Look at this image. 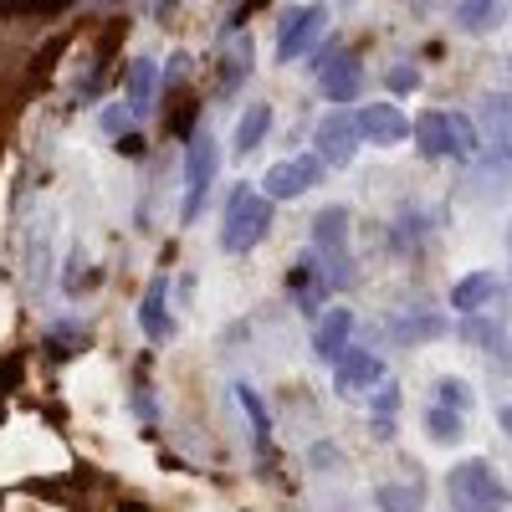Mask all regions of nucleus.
<instances>
[{"label": "nucleus", "mask_w": 512, "mask_h": 512, "mask_svg": "<svg viewBox=\"0 0 512 512\" xmlns=\"http://www.w3.org/2000/svg\"><path fill=\"white\" fill-rule=\"evenodd\" d=\"M415 149L425 159H451V164H477L482 154V128L466 118V113H451V108H425L415 118Z\"/></svg>", "instance_id": "obj_1"}, {"label": "nucleus", "mask_w": 512, "mask_h": 512, "mask_svg": "<svg viewBox=\"0 0 512 512\" xmlns=\"http://www.w3.org/2000/svg\"><path fill=\"white\" fill-rule=\"evenodd\" d=\"M313 272L323 292L354 287V256H349V205H323L313 216Z\"/></svg>", "instance_id": "obj_2"}, {"label": "nucleus", "mask_w": 512, "mask_h": 512, "mask_svg": "<svg viewBox=\"0 0 512 512\" xmlns=\"http://www.w3.org/2000/svg\"><path fill=\"white\" fill-rule=\"evenodd\" d=\"M477 185L507 190L512 185V93L482 98V154H477Z\"/></svg>", "instance_id": "obj_3"}, {"label": "nucleus", "mask_w": 512, "mask_h": 512, "mask_svg": "<svg viewBox=\"0 0 512 512\" xmlns=\"http://www.w3.org/2000/svg\"><path fill=\"white\" fill-rule=\"evenodd\" d=\"M446 497H451V512H502L512 502V487L492 472V461L466 456L446 472Z\"/></svg>", "instance_id": "obj_4"}, {"label": "nucleus", "mask_w": 512, "mask_h": 512, "mask_svg": "<svg viewBox=\"0 0 512 512\" xmlns=\"http://www.w3.org/2000/svg\"><path fill=\"white\" fill-rule=\"evenodd\" d=\"M272 231V195L267 190H251V185H236L231 200H226V221H221V246L231 256H246L267 241Z\"/></svg>", "instance_id": "obj_5"}, {"label": "nucleus", "mask_w": 512, "mask_h": 512, "mask_svg": "<svg viewBox=\"0 0 512 512\" xmlns=\"http://www.w3.org/2000/svg\"><path fill=\"white\" fill-rule=\"evenodd\" d=\"M221 180V144L210 128H200V134H190L185 144V200H180V221L195 226L200 221V210L210 200V190H216Z\"/></svg>", "instance_id": "obj_6"}, {"label": "nucleus", "mask_w": 512, "mask_h": 512, "mask_svg": "<svg viewBox=\"0 0 512 512\" xmlns=\"http://www.w3.org/2000/svg\"><path fill=\"white\" fill-rule=\"evenodd\" d=\"M313 72H318V88H323L328 103H354L359 88H364V67H359V57L344 52L338 41H328V47L318 52Z\"/></svg>", "instance_id": "obj_7"}, {"label": "nucleus", "mask_w": 512, "mask_h": 512, "mask_svg": "<svg viewBox=\"0 0 512 512\" xmlns=\"http://www.w3.org/2000/svg\"><path fill=\"white\" fill-rule=\"evenodd\" d=\"M359 139H364L359 123H354V113H344V108L323 113L318 128H313V149H318V159H323L328 169H349L354 154H359Z\"/></svg>", "instance_id": "obj_8"}, {"label": "nucleus", "mask_w": 512, "mask_h": 512, "mask_svg": "<svg viewBox=\"0 0 512 512\" xmlns=\"http://www.w3.org/2000/svg\"><path fill=\"white\" fill-rule=\"evenodd\" d=\"M323 159L318 154H297V159H282V164H272L267 175H262V190L272 195V200H303L313 185H323Z\"/></svg>", "instance_id": "obj_9"}, {"label": "nucleus", "mask_w": 512, "mask_h": 512, "mask_svg": "<svg viewBox=\"0 0 512 512\" xmlns=\"http://www.w3.org/2000/svg\"><path fill=\"white\" fill-rule=\"evenodd\" d=\"M384 379H390V369H384V359H379V354H369V349H354V344H349V354H344V359L333 364V390L344 395V400L374 395Z\"/></svg>", "instance_id": "obj_10"}, {"label": "nucleus", "mask_w": 512, "mask_h": 512, "mask_svg": "<svg viewBox=\"0 0 512 512\" xmlns=\"http://www.w3.org/2000/svg\"><path fill=\"white\" fill-rule=\"evenodd\" d=\"M328 26V6L323 0H313V6H292L282 16V31H277V57L282 62H297L308 47H313V36Z\"/></svg>", "instance_id": "obj_11"}, {"label": "nucleus", "mask_w": 512, "mask_h": 512, "mask_svg": "<svg viewBox=\"0 0 512 512\" xmlns=\"http://www.w3.org/2000/svg\"><path fill=\"white\" fill-rule=\"evenodd\" d=\"M354 123H359V134H364L374 149H390V144L410 139V118H405L395 103H364V108L354 113Z\"/></svg>", "instance_id": "obj_12"}, {"label": "nucleus", "mask_w": 512, "mask_h": 512, "mask_svg": "<svg viewBox=\"0 0 512 512\" xmlns=\"http://www.w3.org/2000/svg\"><path fill=\"white\" fill-rule=\"evenodd\" d=\"M139 328L149 344H169L175 338V313H169V277H154L144 303H139Z\"/></svg>", "instance_id": "obj_13"}, {"label": "nucleus", "mask_w": 512, "mask_h": 512, "mask_svg": "<svg viewBox=\"0 0 512 512\" xmlns=\"http://www.w3.org/2000/svg\"><path fill=\"white\" fill-rule=\"evenodd\" d=\"M502 297V277L497 272H466L456 287H451V308L461 313V318H477V313H487L492 303Z\"/></svg>", "instance_id": "obj_14"}, {"label": "nucleus", "mask_w": 512, "mask_h": 512, "mask_svg": "<svg viewBox=\"0 0 512 512\" xmlns=\"http://www.w3.org/2000/svg\"><path fill=\"white\" fill-rule=\"evenodd\" d=\"M349 333H354V313L349 308H328V318L318 323V333H313V354H318V364H338L349 354Z\"/></svg>", "instance_id": "obj_15"}, {"label": "nucleus", "mask_w": 512, "mask_h": 512, "mask_svg": "<svg viewBox=\"0 0 512 512\" xmlns=\"http://www.w3.org/2000/svg\"><path fill=\"white\" fill-rule=\"evenodd\" d=\"M154 93H159V67H154V57H134V67H128V113L149 118Z\"/></svg>", "instance_id": "obj_16"}, {"label": "nucleus", "mask_w": 512, "mask_h": 512, "mask_svg": "<svg viewBox=\"0 0 512 512\" xmlns=\"http://www.w3.org/2000/svg\"><path fill=\"white\" fill-rule=\"evenodd\" d=\"M451 333V323L441 318V313H400L395 323H390V338H400V344H431V338H446Z\"/></svg>", "instance_id": "obj_17"}, {"label": "nucleus", "mask_w": 512, "mask_h": 512, "mask_svg": "<svg viewBox=\"0 0 512 512\" xmlns=\"http://www.w3.org/2000/svg\"><path fill=\"white\" fill-rule=\"evenodd\" d=\"M451 11L466 36H492L502 26V0H451Z\"/></svg>", "instance_id": "obj_18"}, {"label": "nucleus", "mask_w": 512, "mask_h": 512, "mask_svg": "<svg viewBox=\"0 0 512 512\" xmlns=\"http://www.w3.org/2000/svg\"><path fill=\"white\" fill-rule=\"evenodd\" d=\"M461 338H472V344H482V354H487V359H497L502 369H512V344H507L502 323H482V318H466V323H461Z\"/></svg>", "instance_id": "obj_19"}, {"label": "nucleus", "mask_w": 512, "mask_h": 512, "mask_svg": "<svg viewBox=\"0 0 512 512\" xmlns=\"http://www.w3.org/2000/svg\"><path fill=\"white\" fill-rule=\"evenodd\" d=\"M267 128H272V108H267V103H251V108L241 113V123H236V144H231V149L246 159L251 149H262Z\"/></svg>", "instance_id": "obj_20"}, {"label": "nucleus", "mask_w": 512, "mask_h": 512, "mask_svg": "<svg viewBox=\"0 0 512 512\" xmlns=\"http://www.w3.org/2000/svg\"><path fill=\"white\" fill-rule=\"evenodd\" d=\"M369 410H374V436L379 441H395V410H400V384L384 379L379 390L369 395Z\"/></svg>", "instance_id": "obj_21"}, {"label": "nucleus", "mask_w": 512, "mask_h": 512, "mask_svg": "<svg viewBox=\"0 0 512 512\" xmlns=\"http://www.w3.org/2000/svg\"><path fill=\"white\" fill-rule=\"evenodd\" d=\"M236 400H241V410H246V420H251V441H256V451H267V441H272V415H267V405H262V395H256V384H236Z\"/></svg>", "instance_id": "obj_22"}, {"label": "nucleus", "mask_w": 512, "mask_h": 512, "mask_svg": "<svg viewBox=\"0 0 512 512\" xmlns=\"http://www.w3.org/2000/svg\"><path fill=\"white\" fill-rule=\"evenodd\" d=\"M374 507L379 512H425V492H420V482H384L374 492Z\"/></svg>", "instance_id": "obj_23"}, {"label": "nucleus", "mask_w": 512, "mask_h": 512, "mask_svg": "<svg viewBox=\"0 0 512 512\" xmlns=\"http://www.w3.org/2000/svg\"><path fill=\"white\" fill-rule=\"evenodd\" d=\"M425 431H431V441H441V446H456L466 436V415L451 410V405H431L425 410Z\"/></svg>", "instance_id": "obj_24"}, {"label": "nucleus", "mask_w": 512, "mask_h": 512, "mask_svg": "<svg viewBox=\"0 0 512 512\" xmlns=\"http://www.w3.org/2000/svg\"><path fill=\"white\" fill-rule=\"evenodd\" d=\"M425 231H431V216H425V210H400V221H395V246H400V251H415Z\"/></svg>", "instance_id": "obj_25"}, {"label": "nucleus", "mask_w": 512, "mask_h": 512, "mask_svg": "<svg viewBox=\"0 0 512 512\" xmlns=\"http://www.w3.org/2000/svg\"><path fill=\"white\" fill-rule=\"evenodd\" d=\"M420 82H425V72H420L415 62H395L390 72H384V88H390L395 98H405V93H420Z\"/></svg>", "instance_id": "obj_26"}, {"label": "nucleus", "mask_w": 512, "mask_h": 512, "mask_svg": "<svg viewBox=\"0 0 512 512\" xmlns=\"http://www.w3.org/2000/svg\"><path fill=\"white\" fill-rule=\"evenodd\" d=\"M436 405H451V410H472V390H466V379H456V374H446V379H436Z\"/></svg>", "instance_id": "obj_27"}, {"label": "nucleus", "mask_w": 512, "mask_h": 512, "mask_svg": "<svg viewBox=\"0 0 512 512\" xmlns=\"http://www.w3.org/2000/svg\"><path fill=\"white\" fill-rule=\"evenodd\" d=\"M241 77H251V36H246V41H236L231 57H226V93H236V88H241Z\"/></svg>", "instance_id": "obj_28"}, {"label": "nucleus", "mask_w": 512, "mask_h": 512, "mask_svg": "<svg viewBox=\"0 0 512 512\" xmlns=\"http://www.w3.org/2000/svg\"><path fill=\"white\" fill-rule=\"evenodd\" d=\"M128 118H134L128 108H108V113H103V128H108V134H123V123H128Z\"/></svg>", "instance_id": "obj_29"}, {"label": "nucleus", "mask_w": 512, "mask_h": 512, "mask_svg": "<svg viewBox=\"0 0 512 512\" xmlns=\"http://www.w3.org/2000/svg\"><path fill=\"white\" fill-rule=\"evenodd\" d=\"M175 6H180V0H154V16H169Z\"/></svg>", "instance_id": "obj_30"}, {"label": "nucleus", "mask_w": 512, "mask_h": 512, "mask_svg": "<svg viewBox=\"0 0 512 512\" xmlns=\"http://www.w3.org/2000/svg\"><path fill=\"white\" fill-rule=\"evenodd\" d=\"M502 431H507V436H512V405H507V410H502Z\"/></svg>", "instance_id": "obj_31"}]
</instances>
